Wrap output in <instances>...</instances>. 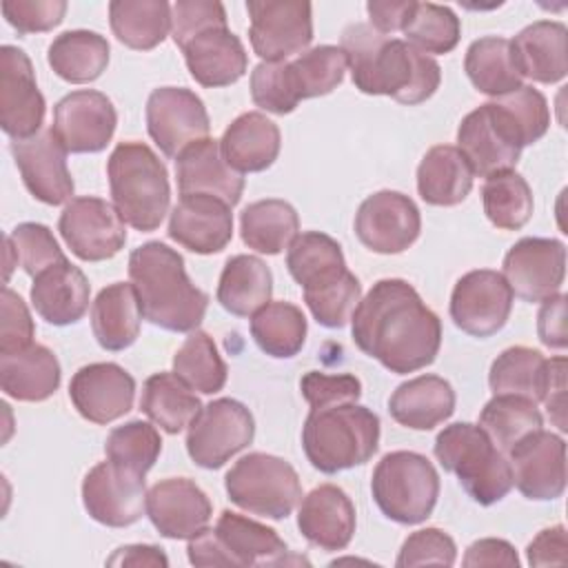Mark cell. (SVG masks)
<instances>
[{
	"label": "cell",
	"instance_id": "cell-1",
	"mask_svg": "<svg viewBox=\"0 0 568 568\" xmlns=\"http://www.w3.org/2000/svg\"><path fill=\"white\" fill-rule=\"evenodd\" d=\"M355 346L395 375H408L435 362L442 322L419 293L399 277L371 286L351 317Z\"/></svg>",
	"mask_w": 568,
	"mask_h": 568
},
{
	"label": "cell",
	"instance_id": "cell-2",
	"mask_svg": "<svg viewBox=\"0 0 568 568\" xmlns=\"http://www.w3.org/2000/svg\"><path fill=\"white\" fill-rule=\"evenodd\" d=\"M355 89L366 95H388L402 104L426 102L442 82L435 58L399 38L384 36L366 22L344 29L342 44Z\"/></svg>",
	"mask_w": 568,
	"mask_h": 568
},
{
	"label": "cell",
	"instance_id": "cell-3",
	"mask_svg": "<svg viewBox=\"0 0 568 568\" xmlns=\"http://www.w3.org/2000/svg\"><path fill=\"white\" fill-rule=\"evenodd\" d=\"M129 277L146 322L171 333L197 331L209 308V295L191 282L184 257L175 248L164 242L133 248Z\"/></svg>",
	"mask_w": 568,
	"mask_h": 568
},
{
	"label": "cell",
	"instance_id": "cell-4",
	"mask_svg": "<svg viewBox=\"0 0 568 568\" xmlns=\"http://www.w3.org/2000/svg\"><path fill=\"white\" fill-rule=\"evenodd\" d=\"M286 268L302 286L304 302L317 324L342 328L351 322L362 300V284L346 268L337 240L322 231L300 233L288 246Z\"/></svg>",
	"mask_w": 568,
	"mask_h": 568
},
{
	"label": "cell",
	"instance_id": "cell-5",
	"mask_svg": "<svg viewBox=\"0 0 568 568\" xmlns=\"http://www.w3.org/2000/svg\"><path fill=\"white\" fill-rule=\"evenodd\" d=\"M302 448L324 475L362 466L379 448V417L357 402L311 408L302 426Z\"/></svg>",
	"mask_w": 568,
	"mask_h": 568
},
{
	"label": "cell",
	"instance_id": "cell-6",
	"mask_svg": "<svg viewBox=\"0 0 568 568\" xmlns=\"http://www.w3.org/2000/svg\"><path fill=\"white\" fill-rule=\"evenodd\" d=\"M113 206L124 224L151 233L160 229L171 204L164 162L144 142H120L106 160Z\"/></svg>",
	"mask_w": 568,
	"mask_h": 568
},
{
	"label": "cell",
	"instance_id": "cell-7",
	"mask_svg": "<svg viewBox=\"0 0 568 568\" xmlns=\"http://www.w3.org/2000/svg\"><path fill=\"white\" fill-rule=\"evenodd\" d=\"M433 453L453 473L466 495L479 506L501 501L513 488L508 457L490 442L479 424L455 422L437 433Z\"/></svg>",
	"mask_w": 568,
	"mask_h": 568
},
{
	"label": "cell",
	"instance_id": "cell-8",
	"mask_svg": "<svg viewBox=\"0 0 568 568\" xmlns=\"http://www.w3.org/2000/svg\"><path fill=\"white\" fill-rule=\"evenodd\" d=\"M373 501L382 515L402 526L430 517L439 497V475L433 462L415 450L386 453L371 479Z\"/></svg>",
	"mask_w": 568,
	"mask_h": 568
},
{
	"label": "cell",
	"instance_id": "cell-9",
	"mask_svg": "<svg viewBox=\"0 0 568 568\" xmlns=\"http://www.w3.org/2000/svg\"><path fill=\"white\" fill-rule=\"evenodd\" d=\"M186 552L193 566L288 564V548L277 530L233 510H222L215 528H204L191 537Z\"/></svg>",
	"mask_w": 568,
	"mask_h": 568
},
{
	"label": "cell",
	"instance_id": "cell-10",
	"mask_svg": "<svg viewBox=\"0 0 568 568\" xmlns=\"http://www.w3.org/2000/svg\"><path fill=\"white\" fill-rule=\"evenodd\" d=\"M229 499L266 519H286L302 499L297 470L282 457L248 453L240 457L224 477Z\"/></svg>",
	"mask_w": 568,
	"mask_h": 568
},
{
	"label": "cell",
	"instance_id": "cell-11",
	"mask_svg": "<svg viewBox=\"0 0 568 568\" xmlns=\"http://www.w3.org/2000/svg\"><path fill=\"white\" fill-rule=\"evenodd\" d=\"M255 437L251 410L231 397H220L202 406L186 430V453L200 468H222L233 455L244 450Z\"/></svg>",
	"mask_w": 568,
	"mask_h": 568
},
{
	"label": "cell",
	"instance_id": "cell-12",
	"mask_svg": "<svg viewBox=\"0 0 568 568\" xmlns=\"http://www.w3.org/2000/svg\"><path fill=\"white\" fill-rule=\"evenodd\" d=\"M457 149L468 160L470 169L479 178H488L501 171H515L521 155V138L493 100L470 111L457 129Z\"/></svg>",
	"mask_w": 568,
	"mask_h": 568
},
{
	"label": "cell",
	"instance_id": "cell-13",
	"mask_svg": "<svg viewBox=\"0 0 568 568\" xmlns=\"http://www.w3.org/2000/svg\"><path fill=\"white\" fill-rule=\"evenodd\" d=\"M248 40L262 62L300 55L313 40V7L302 0H248Z\"/></svg>",
	"mask_w": 568,
	"mask_h": 568
},
{
	"label": "cell",
	"instance_id": "cell-14",
	"mask_svg": "<svg viewBox=\"0 0 568 568\" xmlns=\"http://www.w3.org/2000/svg\"><path fill=\"white\" fill-rule=\"evenodd\" d=\"M58 231L71 253L82 262H102L118 255L126 242V226L118 209L93 195L67 202Z\"/></svg>",
	"mask_w": 568,
	"mask_h": 568
},
{
	"label": "cell",
	"instance_id": "cell-15",
	"mask_svg": "<svg viewBox=\"0 0 568 568\" xmlns=\"http://www.w3.org/2000/svg\"><path fill=\"white\" fill-rule=\"evenodd\" d=\"M513 291L506 277L490 268L462 275L450 293L453 324L473 337H490L501 331L513 311Z\"/></svg>",
	"mask_w": 568,
	"mask_h": 568
},
{
	"label": "cell",
	"instance_id": "cell-16",
	"mask_svg": "<svg viewBox=\"0 0 568 568\" xmlns=\"http://www.w3.org/2000/svg\"><path fill=\"white\" fill-rule=\"evenodd\" d=\"M146 475L111 459L95 464L82 479V504L89 517L109 528H126L146 513Z\"/></svg>",
	"mask_w": 568,
	"mask_h": 568
},
{
	"label": "cell",
	"instance_id": "cell-17",
	"mask_svg": "<svg viewBox=\"0 0 568 568\" xmlns=\"http://www.w3.org/2000/svg\"><path fill=\"white\" fill-rule=\"evenodd\" d=\"M146 131L166 158L209 138L211 120L200 95L184 87L153 89L146 100Z\"/></svg>",
	"mask_w": 568,
	"mask_h": 568
},
{
	"label": "cell",
	"instance_id": "cell-18",
	"mask_svg": "<svg viewBox=\"0 0 568 568\" xmlns=\"http://www.w3.org/2000/svg\"><path fill=\"white\" fill-rule=\"evenodd\" d=\"M353 229L368 251L397 255L410 248L419 237L422 215L408 195L384 189L359 204Z\"/></svg>",
	"mask_w": 568,
	"mask_h": 568
},
{
	"label": "cell",
	"instance_id": "cell-19",
	"mask_svg": "<svg viewBox=\"0 0 568 568\" xmlns=\"http://www.w3.org/2000/svg\"><path fill=\"white\" fill-rule=\"evenodd\" d=\"M47 104L38 89L29 55L13 47H0V126L11 140H29L40 133Z\"/></svg>",
	"mask_w": 568,
	"mask_h": 568
},
{
	"label": "cell",
	"instance_id": "cell-20",
	"mask_svg": "<svg viewBox=\"0 0 568 568\" xmlns=\"http://www.w3.org/2000/svg\"><path fill=\"white\" fill-rule=\"evenodd\" d=\"M504 277L524 302L541 304L561 291L566 246L552 237H521L504 255Z\"/></svg>",
	"mask_w": 568,
	"mask_h": 568
},
{
	"label": "cell",
	"instance_id": "cell-21",
	"mask_svg": "<svg viewBox=\"0 0 568 568\" xmlns=\"http://www.w3.org/2000/svg\"><path fill=\"white\" fill-rule=\"evenodd\" d=\"M115 124L113 102L102 91L80 89L53 106L51 133L67 153H98L111 142Z\"/></svg>",
	"mask_w": 568,
	"mask_h": 568
},
{
	"label": "cell",
	"instance_id": "cell-22",
	"mask_svg": "<svg viewBox=\"0 0 568 568\" xmlns=\"http://www.w3.org/2000/svg\"><path fill=\"white\" fill-rule=\"evenodd\" d=\"M513 486L530 501H550L566 490V442L550 430H535L508 450Z\"/></svg>",
	"mask_w": 568,
	"mask_h": 568
},
{
	"label": "cell",
	"instance_id": "cell-23",
	"mask_svg": "<svg viewBox=\"0 0 568 568\" xmlns=\"http://www.w3.org/2000/svg\"><path fill=\"white\" fill-rule=\"evenodd\" d=\"M69 399L80 417L104 426L133 408L135 379L115 362H93L73 373Z\"/></svg>",
	"mask_w": 568,
	"mask_h": 568
},
{
	"label": "cell",
	"instance_id": "cell-24",
	"mask_svg": "<svg viewBox=\"0 0 568 568\" xmlns=\"http://www.w3.org/2000/svg\"><path fill=\"white\" fill-rule=\"evenodd\" d=\"M11 155L27 191L38 202L58 206L73 200L75 184L67 166V151L51 129L29 140H11Z\"/></svg>",
	"mask_w": 568,
	"mask_h": 568
},
{
	"label": "cell",
	"instance_id": "cell-25",
	"mask_svg": "<svg viewBox=\"0 0 568 568\" xmlns=\"http://www.w3.org/2000/svg\"><path fill=\"white\" fill-rule=\"evenodd\" d=\"M206 493L189 477H169L146 490V517L166 539H191L211 521Z\"/></svg>",
	"mask_w": 568,
	"mask_h": 568
},
{
	"label": "cell",
	"instance_id": "cell-26",
	"mask_svg": "<svg viewBox=\"0 0 568 568\" xmlns=\"http://www.w3.org/2000/svg\"><path fill=\"white\" fill-rule=\"evenodd\" d=\"M169 237L197 255L220 253L233 237L231 206L206 193L182 195L169 215Z\"/></svg>",
	"mask_w": 568,
	"mask_h": 568
},
{
	"label": "cell",
	"instance_id": "cell-27",
	"mask_svg": "<svg viewBox=\"0 0 568 568\" xmlns=\"http://www.w3.org/2000/svg\"><path fill=\"white\" fill-rule=\"evenodd\" d=\"M191 78L209 89L237 82L248 69V55L242 40L229 24L200 29L180 44Z\"/></svg>",
	"mask_w": 568,
	"mask_h": 568
},
{
	"label": "cell",
	"instance_id": "cell-28",
	"mask_svg": "<svg viewBox=\"0 0 568 568\" xmlns=\"http://www.w3.org/2000/svg\"><path fill=\"white\" fill-rule=\"evenodd\" d=\"M355 506L335 484H322L300 499L297 528L320 550H344L355 535Z\"/></svg>",
	"mask_w": 568,
	"mask_h": 568
},
{
	"label": "cell",
	"instance_id": "cell-29",
	"mask_svg": "<svg viewBox=\"0 0 568 568\" xmlns=\"http://www.w3.org/2000/svg\"><path fill=\"white\" fill-rule=\"evenodd\" d=\"M510 58L521 78L555 84L568 73V29L557 20H537L510 40Z\"/></svg>",
	"mask_w": 568,
	"mask_h": 568
},
{
	"label": "cell",
	"instance_id": "cell-30",
	"mask_svg": "<svg viewBox=\"0 0 568 568\" xmlns=\"http://www.w3.org/2000/svg\"><path fill=\"white\" fill-rule=\"evenodd\" d=\"M175 178L180 195H215L231 209L240 202L244 191L242 173L224 162L220 153V140L213 138L193 142L175 158Z\"/></svg>",
	"mask_w": 568,
	"mask_h": 568
},
{
	"label": "cell",
	"instance_id": "cell-31",
	"mask_svg": "<svg viewBox=\"0 0 568 568\" xmlns=\"http://www.w3.org/2000/svg\"><path fill=\"white\" fill-rule=\"evenodd\" d=\"M29 295L36 313L47 324L69 326L84 317L91 286L87 275L64 257L33 277Z\"/></svg>",
	"mask_w": 568,
	"mask_h": 568
},
{
	"label": "cell",
	"instance_id": "cell-32",
	"mask_svg": "<svg viewBox=\"0 0 568 568\" xmlns=\"http://www.w3.org/2000/svg\"><path fill=\"white\" fill-rule=\"evenodd\" d=\"M282 135L273 120L260 111L237 115L220 138L224 162L237 173L266 171L280 155Z\"/></svg>",
	"mask_w": 568,
	"mask_h": 568
},
{
	"label": "cell",
	"instance_id": "cell-33",
	"mask_svg": "<svg viewBox=\"0 0 568 568\" xmlns=\"http://www.w3.org/2000/svg\"><path fill=\"white\" fill-rule=\"evenodd\" d=\"M455 390L439 375H419L399 384L388 397L390 417L410 430H430L455 413Z\"/></svg>",
	"mask_w": 568,
	"mask_h": 568
},
{
	"label": "cell",
	"instance_id": "cell-34",
	"mask_svg": "<svg viewBox=\"0 0 568 568\" xmlns=\"http://www.w3.org/2000/svg\"><path fill=\"white\" fill-rule=\"evenodd\" d=\"M60 377L58 357L42 344L0 355V388L11 399L44 402L58 390Z\"/></svg>",
	"mask_w": 568,
	"mask_h": 568
},
{
	"label": "cell",
	"instance_id": "cell-35",
	"mask_svg": "<svg viewBox=\"0 0 568 568\" xmlns=\"http://www.w3.org/2000/svg\"><path fill=\"white\" fill-rule=\"evenodd\" d=\"M140 324L142 308L133 284H109L91 304V331L104 351L118 353L129 348L140 335Z\"/></svg>",
	"mask_w": 568,
	"mask_h": 568
},
{
	"label": "cell",
	"instance_id": "cell-36",
	"mask_svg": "<svg viewBox=\"0 0 568 568\" xmlns=\"http://www.w3.org/2000/svg\"><path fill=\"white\" fill-rule=\"evenodd\" d=\"M473 169L453 144H437L426 151L417 166V193L430 206H457L473 189Z\"/></svg>",
	"mask_w": 568,
	"mask_h": 568
},
{
	"label": "cell",
	"instance_id": "cell-37",
	"mask_svg": "<svg viewBox=\"0 0 568 568\" xmlns=\"http://www.w3.org/2000/svg\"><path fill=\"white\" fill-rule=\"evenodd\" d=\"M273 275L266 262L255 255H233L226 260L220 282L217 302L235 317H251L271 302Z\"/></svg>",
	"mask_w": 568,
	"mask_h": 568
},
{
	"label": "cell",
	"instance_id": "cell-38",
	"mask_svg": "<svg viewBox=\"0 0 568 568\" xmlns=\"http://www.w3.org/2000/svg\"><path fill=\"white\" fill-rule=\"evenodd\" d=\"M109 53L111 47L104 36L89 29H73L53 38L47 62L64 82L87 84L106 71Z\"/></svg>",
	"mask_w": 568,
	"mask_h": 568
},
{
	"label": "cell",
	"instance_id": "cell-39",
	"mask_svg": "<svg viewBox=\"0 0 568 568\" xmlns=\"http://www.w3.org/2000/svg\"><path fill=\"white\" fill-rule=\"evenodd\" d=\"M300 217L291 202L266 197L251 202L240 213L242 242L264 255H277L300 235Z\"/></svg>",
	"mask_w": 568,
	"mask_h": 568
},
{
	"label": "cell",
	"instance_id": "cell-40",
	"mask_svg": "<svg viewBox=\"0 0 568 568\" xmlns=\"http://www.w3.org/2000/svg\"><path fill=\"white\" fill-rule=\"evenodd\" d=\"M140 410L164 433L178 435L197 417L202 402L175 373H153L142 386Z\"/></svg>",
	"mask_w": 568,
	"mask_h": 568
},
{
	"label": "cell",
	"instance_id": "cell-41",
	"mask_svg": "<svg viewBox=\"0 0 568 568\" xmlns=\"http://www.w3.org/2000/svg\"><path fill=\"white\" fill-rule=\"evenodd\" d=\"M113 36L129 49H155L171 31V4L164 0H113L109 2Z\"/></svg>",
	"mask_w": 568,
	"mask_h": 568
},
{
	"label": "cell",
	"instance_id": "cell-42",
	"mask_svg": "<svg viewBox=\"0 0 568 568\" xmlns=\"http://www.w3.org/2000/svg\"><path fill=\"white\" fill-rule=\"evenodd\" d=\"M464 71L470 84L490 98L506 95L521 87V75L510 58V40L501 36H484L470 42L464 58Z\"/></svg>",
	"mask_w": 568,
	"mask_h": 568
},
{
	"label": "cell",
	"instance_id": "cell-43",
	"mask_svg": "<svg viewBox=\"0 0 568 568\" xmlns=\"http://www.w3.org/2000/svg\"><path fill=\"white\" fill-rule=\"evenodd\" d=\"M284 67H286L288 89L293 98L302 102V100L328 95L331 91H335L344 80V71L348 69V58L342 47L320 44L302 51L295 60L284 62Z\"/></svg>",
	"mask_w": 568,
	"mask_h": 568
},
{
	"label": "cell",
	"instance_id": "cell-44",
	"mask_svg": "<svg viewBox=\"0 0 568 568\" xmlns=\"http://www.w3.org/2000/svg\"><path fill=\"white\" fill-rule=\"evenodd\" d=\"M548 359L528 346H510L501 351L488 371L493 395H517L530 402H541Z\"/></svg>",
	"mask_w": 568,
	"mask_h": 568
},
{
	"label": "cell",
	"instance_id": "cell-45",
	"mask_svg": "<svg viewBox=\"0 0 568 568\" xmlns=\"http://www.w3.org/2000/svg\"><path fill=\"white\" fill-rule=\"evenodd\" d=\"M251 335L262 353L291 359L306 342V317L291 302H268L251 315Z\"/></svg>",
	"mask_w": 568,
	"mask_h": 568
},
{
	"label": "cell",
	"instance_id": "cell-46",
	"mask_svg": "<svg viewBox=\"0 0 568 568\" xmlns=\"http://www.w3.org/2000/svg\"><path fill=\"white\" fill-rule=\"evenodd\" d=\"M479 426L490 442L508 455L530 433L544 428V417L535 402L517 395H495L479 413Z\"/></svg>",
	"mask_w": 568,
	"mask_h": 568
},
{
	"label": "cell",
	"instance_id": "cell-47",
	"mask_svg": "<svg viewBox=\"0 0 568 568\" xmlns=\"http://www.w3.org/2000/svg\"><path fill=\"white\" fill-rule=\"evenodd\" d=\"M481 202L488 222L501 231H519L532 217V191L517 171H501L486 178Z\"/></svg>",
	"mask_w": 568,
	"mask_h": 568
},
{
	"label": "cell",
	"instance_id": "cell-48",
	"mask_svg": "<svg viewBox=\"0 0 568 568\" xmlns=\"http://www.w3.org/2000/svg\"><path fill=\"white\" fill-rule=\"evenodd\" d=\"M173 373L191 388L213 395L226 384V364L217 353L213 337L204 331H191L184 344L173 355Z\"/></svg>",
	"mask_w": 568,
	"mask_h": 568
},
{
	"label": "cell",
	"instance_id": "cell-49",
	"mask_svg": "<svg viewBox=\"0 0 568 568\" xmlns=\"http://www.w3.org/2000/svg\"><path fill=\"white\" fill-rule=\"evenodd\" d=\"M406 42L422 53L444 55L450 53L462 36V22L446 4L415 2L402 29Z\"/></svg>",
	"mask_w": 568,
	"mask_h": 568
},
{
	"label": "cell",
	"instance_id": "cell-50",
	"mask_svg": "<svg viewBox=\"0 0 568 568\" xmlns=\"http://www.w3.org/2000/svg\"><path fill=\"white\" fill-rule=\"evenodd\" d=\"M162 453V437L153 424L142 419H131L122 426H115L106 442L104 455L118 466H124L133 473L146 475Z\"/></svg>",
	"mask_w": 568,
	"mask_h": 568
},
{
	"label": "cell",
	"instance_id": "cell-51",
	"mask_svg": "<svg viewBox=\"0 0 568 568\" xmlns=\"http://www.w3.org/2000/svg\"><path fill=\"white\" fill-rule=\"evenodd\" d=\"M4 244L16 257V264L31 277L42 273L55 262H62L67 255L55 242L49 226L40 222H22L7 237Z\"/></svg>",
	"mask_w": 568,
	"mask_h": 568
},
{
	"label": "cell",
	"instance_id": "cell-52",
	"mask_svg": "<svg viewBox=\"0 0 568 568\" xmlns=\"http://www.w3.org/2000/svg\"><path fill=\"white\" fill-rule=\"evenodd\" d=\"M495 102L504 109V113L515 124L524 146L535 144L550 129L548 100L535 87L521 84L519 89H515V91H510L506 95L495 98Z\"/></svg>",
	"mask_w": 568,
	"mask_h": 568
},
{
	"label": "cell",
	"instance_id": "cell-53",
	"mask_svg": "<svg viewBox=\"0 0 568 568\" xmlns=\"http://www.w3.org/2000/svg\"><path fill=\"white\" fill-rule=\"evenodd\" d=\"M284 62H260L251 71V82H248L255 106L275 115H286L295 111V106L300 104L288 89Z\"/></svg>",
	"mask_w": 568,
	"mask_h": 568
},
{
	"label": "cell",
	"instance_id": "cell-54",
	"mask_svg": "<svg viewBox=\"0 0 568 568\" xmlns=\"http://www.w3.org/2000/svg\"><path fill=\"white\" fill-rule=\"evenodd\" d=\"M457 559V546L453 537L439 528H422L408 535L395 559L397 568L439 564L453 566Z\"/></svg>",
	"mask_w": 568,
	"mask_h": 568
},
{
	"label": "cell",
	"instance_id": "cell-55",
	"mask_svg": "<svg viewBox=\"0 0 568 568\" xmlns=\"http://www.w3.org/2000/svg\"><path fill=\"white\" fill-rule=\"evenodd\" d=\"M64 0H4L2 16L20 33H44L64 20Z\"/></svg>",
	"mask_w": 568,
	"mask_h": 568
},
{
	"label": "cell",
	"instance_id": "cell-56",
	"mask_svg": "<svg viewBox=\"0 0 568 568\" xmlns=\"http://www.w3.org/2000/svg\"><path fill=\"white\" fill-rule=\"evenodd\" d=\"M300 390L308 406L317 408L337 402H357L362 397V382L351 373L326 375L320 371H308L300 379Z\"/></svg>",
	"mask_w": 568,
	"mask_h": 568
},
{
	"label": "cell",
	"instance_id": "cell-57",
	"mask_svg": "<svg viewBox=\"0 0 568 568\" xmlns=\"http://www.w3.org/2000/svg\"><path fill=\"white\" fill-rule=\"evenodd\" d=\"M226 24V11L215 0H178L171 4V38L180 47L200 29Z\"/></svg>",
	"mask_w": 568,
	"mask_h": 568
},
{
	"label": "cell",
	"instance_id": "cell-58",
	"mask_svg": "<svg viewBox=\"0 0 568 568\" xmlns=\"http://www.w3.org/2000/svg\"><path fill=\"white\" fill-rule=\"evenodd\" d=\"M2 320H0V355L2 353H16L29 344H33L36 326L31 320V313L22 297L11 291L9 286L2 288L0 297Z\"/></svg>",
	"mask_w": 568,
	"mask_h": 568
},
{
	"label": "cell",
	"instance_id": "cell-59",
	"mask_svg": "<svg viewBox=\"0 0 568 568\" xmlns=\"http://www.w3.org/2000/svg\"><path fill=\"white\" fill-rule=\"evenodd\" d=\"M537 335L539 342L548 348L564 351L568 344L566 335V295L557 293L541 302L537 313Z\"/></svg>",
	"mask_w": 568,
	"mask_h": 568
},
{
	"label": "cell",
	"instance_id": "cell-60",
	"mask_svg": "<svg viewBox=\"0 0 568 568\" xmlns=\"http://www.w3.org/2000/svg\"><path fill=\"white\" fill-rule=\"evenodd\" d=\"M541 402L550 415V422L566 433V357H550L546 368V384Z\"/></svg>",
	"mask_w": 568,
	"mask_h": 568
},
{
	"label": "cell",
	"instance_id": "cell-61",
	"mask_svg": "<svg viewBox=\"0 0 568 568\" xmlns=\"http://www.w3.org/2000/svg\"><path fill=\"white\" fill-rule=\"evenodd\" d=\"M566 528L561 524L544 528L526 548L530 566H561L566 564Z\"/></svg>",
	"mask_w": 568,
	"mask_h": 568
},
{
	"label": "cell",
	"instance_id": "cell-62",
	"mask_svg": "<svg viewBox=\"0 0 568 568\" xmlns=\"http://www.w3.org/2000/svg\"><path fill=\"white\" fill-rule=\"evenodd\" d=\"M462 564L466 568H473V566H515L517 568L519 557H517L513 544H508L506 539L484 537V539L473 541L466 548Z\"/></svg>",
	"mask_w": 568,
	"mask_h": 568
},
{
	"label": "cell",
	"instance_id": "cell-63",
	"mask_svg": "<svg viewBox=\"0 0 568 568\" xmlns=\"http://www.w3.org/2000/svg\"><path fill=\"white\" fill-rule=\"evenodd\" d=\"M413 4L415 0H371L366 4L371 27L384 36L402 31Z\"/></svg>",
	"mask_w": 568,
	"mask_h": 568
},
{
	"label": "cell",
	"instance_id": "cell-64",
	"mask_svg": "<svg viewBox=\"0 0 568 568\" xmlns=\"http://www.w3.org/2000/svg\"><path fill=\"white\" fill-rule=\"evenodd\" d=\"M106 566H169V557L153 544H129L120 546L106 559Z\"/></svg>",
	"mask_w": 568,
	"mask_h": 568
}]
</instances>
